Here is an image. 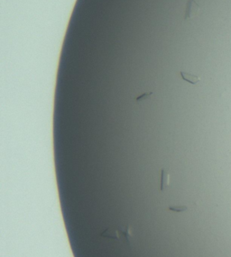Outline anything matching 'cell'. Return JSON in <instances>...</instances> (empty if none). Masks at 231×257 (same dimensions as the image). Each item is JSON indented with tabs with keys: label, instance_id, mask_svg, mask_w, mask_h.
<instances>
[{
	"label": "cell",
	"instance_id": "1",
	"mask_svg": "<svg viewBox=\"0 0 231 257\" xmlns=\"http://www.w3.org/2000/svg\"><path fill=\"white\" fill-rule=\"evenodd\" d=\"M199 11V5L196 3L195 0H188L187 4H186L185 13H184V21H187V20L191 19L194 16H197Z\"/></svg>",
	"mask_w": 231,
	"mask_h": 257
},
{
	"label": "cell",
	"instance_id": "2",
	"mask_svg": "<svg viewBox=\"0 0 231 257\" xmlns=\"http://www.w3.org/2000/svg\"><path fill=\"white\" fill-rule=\"evenodd\" d=\"M170 183V174L167 169L163 168L161 170V178H160V191L163 192L167 189Z\"/></svg>",
	"mask_w": 231,
	"mask_h": 257
},
{
	"label": "cell",
	"instance_id": "3",
	"mask_svg": "<svg viewBox=\"0 0 231 257\" xmlns=\"http://www.w3.org/2000/svg\"><path fill=\"white\" fill-rule=\"evenodd\" d=\"M180 75L182 78L183 79L184 81L190 83L191 85H196L197 83H199L200 81V78L198 76H195V75H192L190 73H187V72H183V71H181L180 72Z\"/></svg>",
	"mask_w": 231,
	"mask_h": 257
},
{
	"label": "cell",
	"instance_id": "4",
	"mask_svg": "<svg viewBox=\"0 0 231 257\" xmlns=\"http://www.w3.org/2000/svg\"><path fill=\"white\" fill-rule=\"evenodd\" d=\"M153 94V92H146V93H143V94H141L140 96H137L136 97V101L137 102H140L144 101V100H147L150 96Z\"/></svg>",
	"mask_w": 231,
	"mask_h": 257
},
{
	"label": "cell",
	"instance_id": "5",
	"mask_svg": "<svg viewBox=\"0 0 231 257\" xmlns=\"http://www.w3.org/2000/svg\"><path fill=\"white\" fill-rule=\"evenodd\" d=\"M187 206H170L169 207V210H172V211H175V212H183L187 210Z\"/></svg>",
	"mask_w": 231,
	"mask_h": 257
}]
</instances>
